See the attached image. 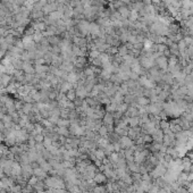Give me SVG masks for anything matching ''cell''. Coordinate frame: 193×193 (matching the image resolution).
<instances>
[{
    "label": "cell",
    "instance_id": "cell-18",
    "mask_svg": "<svg viewBox=\"0 0 193 193\" xmlns=\"http://www.w3.org/2000/svg\"><path fill=\"white\" fill-rule=\"evenodd\" d=\"M93 153H95V158L100 159V160H103V159L107 157V156H106V153H105V150H103V149H101V148H97L95 150H93Z\"/></svg>",
    "mask_w": 193,
    "mask_h": 193
},
{
    "label": "cell",
    "instance_id": "cell-20",
    "mask_svg": "<svg viewBox=\"0 0 193 193\" xmlns=\"http://www.w3.org/2000/svg\"><path fill=\"white\" fill-rule=\"evenodd\" d=\"M108 129L106 125H101V127L98 129V134L100 135V137H105V139H108Z\"/></svg>",
    "mask_w": 193,
    "mask_h": 193
},
{
    "label": "cell",
    "instance_id": "cell-28",
    "mask_svg": "<svg viewBox=\"0 0 193 193\" xmlns=\"http://www.w3.org/2000/svg\"><path fill=\"white\" fill-rule=\"evenodd\" d=\"M127 108H129V105L125 102H122L119 103L118 106H117V112H122V114H125L126 112V110H127Z\"/></svg>",
    "mask_w": 193,
    "mask_h": 193
},
{
    "label": "cell",
    "instance_id": "cell-25",
    "mask_svg": "<svg viewBox=\"0 0 193 193\" xmlns=\"http://www.w3.org/2000/svg\"><path fill=\"white\" fill-rule=\"evenodd\" d=\"M139 14H137V12H134V10H132L131 13H129V22H131V23H135V22L139 21Z\"/></svg>",
    "mask_w": 193,
    "mask_h": 193
},
{
    "label": "cell",
    "instance_id": "cell-21",
    "mask_svg": "<svg viewBox=\"0 0 193 193\" xmlns=\"http://www.w3.org/2000/svg\"><path fill=\"white\" fill-rule=\"evenodd\" d=\"M139 124H140L139 116H135V117H129V127H135V126H139Z\"/></svg>",
    "mask_w": 193,
    "mask_h": 193
},
{
    "label": "cell",
    "instance_id": "cell-11",
    "mask_svg": "<svg viewBox=\"0 0 193 193\" xmlns=\"http://www.w3.org/2000/svg\"><path fill=\"white\" fill-rule=\"evenodd\" d=\"M74 85L72 84V83H69L68 81H64L61 82L59 84V86H58V89H59V92L60 93H66V92H68L71 89H73Z\"/></svg>",
    "mask_w": 193,
    "mask_h": 193
},
{
    "label": "cell",
    "instance_id": "cell-16",
    "mask_svg": "<svg viewBox=\"0 0 193 193\" xmlns=\"http://www.w3.org/2000/svg\"><path fill=\"white\" fill-rule=\"evenodd\" d=\"M125 115L127 117H135V116H139V108L135 107V106H129L127 110L125 112Z\"/></svg>",
    "mask_w": 193,
    "mask_h": 193
},
{
    "label": "cell",
    "instance_id": "cell-1",
    "mask_svg": "<svg viewBox=\"0 0 193 193\" xmlns=\"http://www.w3.org/2000/svg\"><path fill=\"white\" fill-rule=\"evenodd\" d=\"M139 63L141 65L142 68L144 69H150L151 67H153L156 65V61L152 57H146V56H140L139 57Z\"/></svg>",
    "mask_w": 193,
    "mask_h": 193
},
{
    "label": "cell",
    "instance_id": "cell-12",
    "mask_svg": "<svg viewBox=\"0 0 193 193\" xmlns=\"http://www.w3.org/2000/svg\"><path fill=\"white\" fill-rule=\"evenodd\" d=\"M151 103L150 99L144 97V95H140V97H137L136 98V105L137 107H146V106H149Z\"/></svg>",
    "mask_w": 193,
    "mask_h": 193
},
{
    "label": "cell",
    "instance_id": "cell-6",
    "mask_svg": "<svg viewBox=\"0 0 193 193\" xmlns=\"http://www.w3.org/2000/svg\"><path fill=\"white\" fill-rule=\"evenodd\" d=\"M10 83H12V75L7 73L0 74V84L2 89H7Z\"/></svg>",
    "mask_w": 193,
    "mask_h": 193
},
{
    "label": "cell",
    "instance_id": "cell-32",
    "mask_svg": "<svg viewBox=\"0 0 193 193\" xmlns=\"http://www.w3.org/2000/svg\"><path fill=\"white\" fill-rule=\"evenodd\" d=\"M38 181H39V178H38V177H36V176L32 175V176H31V177H30V178L27 180V184L32 185V186L34 188V185L36 184V183H38Z\"/></svg>",
    "mask_w": 193,
    "mask_h": 193
},
{
    "label": "cell",
    "instance_id": "cell-31",
    "mask_svg": "<svg viewBox=\"0 0 193 193\" xmlns=\"http://www.w3.org/2000/svg\"><path fill=\"white\" fill-rule=\"evenodd\" d=\"M159 127L163 129H169V120L167 119H161L160 120V123H159Z\"/></svg>",
    "mask_w": 193,
    "mask_h": 193
},
{
    "label": "cell",
    "instance_id": "cell-22",
    "mask_svg": "<svg viewBox=\"0 0 193 193\" xmlns=\"http://www.w3.org/2000/svg\"><path fill=\"white\" fill-rule=\"evenodd\" d=\"M103 150H105V153H106V156H107V157H109V156H110L112 152H115L114 144H112V143H110V142H108L107 146L103 148Z\"/></svg>",
    "mask_w": 193,
    "mask_h": 193
},
{
    "label": "cell",
    "instance_id": "cell-10",
    "mask_svg": "<svg viewBox=\"0 0 193 193\" xmlns=\"http://www.w3.org/2000/svg\"><path fill=\"white\" fill-rule=\"evenodd\" d=\"M84 100H85V103L88 105V107H90V108H97L98 106L101 105V103L99 102L98 99H97V97H91V95H89V97H86Z\"/></svg>",
    "mask_w": 193,
    "mask_h": 193
},
{
    "label": "cell",
    "instance_id": "cell-8",
    "mask_svg": "<svg viewBox=\"0 0 193 193\" xmlns=\"http://www.w3.org/2000/svg\"><path fill=\"white\" fill-rule=\"evenodd\" d=\"M23 72H24L25 74H35L34 63L24 61V63H23Z\"/></svg>",
    "mask_w": 193,
    "mask_h": 193
},
{
    "label": "cell",
    "instance_id": "cell-19",
    "mask_svg": "<svg viewBox=\"0 0 193 193\" xmlns=\"http://www.w3.org/2000/svg\"><path fill=\"white\" fill-rule=\"evenodd\" d=\"M125 159L126 161H134V150L133 149H126L124 150Z\"/></svg>",
    "mask_w": 193,
    "mask_h": 193
},
{
    "label": "cell",
    "instance_id": "cell-33",
    "mask_svg": "<svg viewBox=\"0 0 193 193\" xmlns=\"http://www.w3.org/2000/svg\"><path fill=\"white\" fill-rule=\"evenodd\" d=\"M173 160H174V158H173L171 154H168V153L164 154V163L171 164V163H173Z\"/></svg>",
    "mask_w": 193,
    "mask_h": 193
},
{
    "label": "cell",
    "instance_id": "cell-15",
    "mask_svg": "<svg viewBox=\"0 0 193 193\" xmlns=\"http://www.w3.org/2000/svg\"><path fill=\"white\" fill-rule=\"evenodd\" d=\"M33 175L36 176L39 180H42L43 181L48 176V173H46L42 169V168L39 166V167H36V168H34V169H33Z\"/></svg>",
    "mask_w": 193,
    "mask_h": 193
},
{
    "label": "cell",
    "instance_id": "cell-26",
    "mask_svg": "<svg viewBox=\"0 0 193 193\" xmlns=\"http://www.w3.org/2000/svg\"><path fill=\"white\" fill-rule=\"evenodd\" d=\"M127 53H129V49L126 48L125 44H122V46L118 48V55H119L120 57H125Z\"/></svg>",
    "mask_w": 193,
    "mask_h": 193
},
{
    "label": "cell",
    "instance_id": "cell-30",
    "mask_svg": "<svg viewBox=\"0 0 193 193\" xmlns=\"http://www.w3.org/2000/svg\"><path fill=\"white\" fill-rule=\"evenodd\" d=\"M34 192V188L30 184H26L25 186L22 188V193H33Z\"/></svg>",
    "mask_w": 193,
    "mask_h": 193
},
{
    "label": "cell",
    "instance_id": "cell-27",
    "mask_svg": "<svg viewBox=\"0 0 193 193\" xmlns=\"http://www.w3.org/2000/svg\"><path fill=\"white\" fill-rule=\"evenodd\" d=\"M90 63L93 65V66H95V67H100V68H102V66H103L102 60L100 59V57H97L95 59L90 60Z\"/></svg>",
    "mask_w": 193,
    "mask_h": 193
},
{
    "label": "cell",
    "instance_id": "cell-34",
    "mask_svg": "<svg viewBox=\"0 0 193 193\" xmlns=\"http://www.w3.org/2000/svg\"><path fill=\"white\" fill-rule=\"evenodd\" d=\"M175 193H190L188 188H185V186H178L177 189H176Z\"/></svg>",
    "mask_w": 193,
    "mask_h": 193
},
{
    "label": "cell",
    "instance_id": "cell-38",
    "mask_svg": "<svg viewBox=\"0 0 193 193\" xmlns=\"http://www.w3.org/2000/svg\"><path fill=\"white\" fill-rule=\"evenodd\" d=\"M120 1H122V2H123V4H124V5H129V2H131L129 0H120Z\"/></svg>",
    "mask_w": 193,
    "mask_h": 193
},
{
    "label": "cell",
    "instance_id": "cell-36",
    "mask_svg": "<svg viewBox=\"0 0 193 193\" xmlns=\"http://www.w3.org/2000/svg\"><path fill=\"white\" fill-rule=\"evenodd\" d=\"M186 52H188V56H189L190 60L193 59V46H189L188 49H186Z\"/></svg>",
    "mask_w": 193,
    "mask_h": 193
},
{
    "label": "cell",
    "instance_id": "cell-29",
    "mask_svg": "<svg viewBox=\"0 0 193 193\" xmlns=\"http://www.w3.org/2000/svg\"><path fill=\"white\" fill-rule=\"evenodd\" d=\"M177 44H178V50H180V52H183L188 49V44H186V42L184 41V39L181 40V41H178Z\"/></svg>",
    "mask_w": 193,
    "mask_h": 193
},
{
    "label": "cell",
    "instance_id": "cell-2",
    "mask_svg": "<svg viewBox=\"0 0 193 193\" xmlns=\"http://www.w3.org/2000/svg\"><path fill=\"white\" fill-rule=\"evenodd\" d=\"M154 61H156V66H157L161 72H167L168 71V58H166V57H164L163 55H161V56H159L158 58H156Z\"/></svg>",
    "mask_w": 193,
    "mask_h": 193
},
{
    "label": "cell",
    "instance_id": "cell-24",
    "mask_svg": "<svg viewBox=\"0 0 193 193\" xmlns=\"http://www.w3.org/2000/svg\"><path fill=\"white\" fill-rule=\"evenodd\" d=\"M65 95H66V98L68 99V100H71V101H74L75 99H76V92H75V89H71V90L68 91V92H66L65 93Z\"/></svg>",
    "mask_w": 193,
    "mask_h": 193
},
{
    "label": "cell",
    "instance_id": "cell-35",
    "mask_svg": "<svg viewBox=\"0 0 193 193\" xmlns=\"http://www.w3.org/2000/svg\"><path fill=\"white\" fill-rule=\"evenodd\" d=\"M133 49H135L137 51H142L144 49V43H135Z\"/></svg>",
    "mask_w": 193,
    "mask_h": 193
},
{
    "label": "cell",
    "instance_id": "cell-13",
    "mask_svg": "<svg viewBox=\"0 0 193 193\" xmlns=\"http://www.w3.org/2000/svg\"><path fill=\"white\" fill-rule=\"evenodd\" d=\"M117 12L119 13V15L124 18V19H127L129 16V13H131V10H129L127 5H123V6H120L119 8L117 9Z\"/></svg>",
    "mask_w": 193,
    "mask_h": 193
},
{
    "label": "cell",
    "instance_id": "cell-4",
    "mask_svg": "<svg viewBox=\"0 0 193 193\" xmlns=\"http://www.w3.org/2000/svg\"><path fill=\"white\" fill-rule=\"evenodd\" d=\"M142 133V127L141 126H135V127H129V132H127V136L133 140L134 142L136 141L137 137H140Z\"/></svg>",
    "mask_w": 193,
    "mask_h": 193
},
{
    "label": "cell",
    "instance_id": "cell-14",
    "mask_svg": "<svg viewBox=\"0 0 193 193\" xmlns=\"http://www.w3.org/2000/svg\"><path fill=\"white\" fill-rule=\"evenodd\" d=\"M151 136H152V140L156 142H163V139H164V131L161 129H154V132L151 134Z\"/></svg>",
    "mask_w": 193,
    "mask_h": 193
},
{
    "label": "cell",
    "instance_id": "cell-3",
    "mask_svg": "<svg viewBox=\"0 0 193 193\" xmlns=\"http://www.w3.org/2000/svg\"><path fill=\"white\" fill-rule=\"evenodd\" d=\"M118 142H119V144H120V146H122V149H123V150L131 149V148L135 144V142H134L133 140H131L127 135H125V136H120L119 141Z\"/></svg>",
    "mask_w": 193,
    "mask_h": 193
},
{
    "label": "cell",
    "instance_id": "cell-9",
    "mask_svg": "<svg viewBox=\"0 0 193 193\" xmlns=\"http://www.w3.org/2000/svg\"><path fill=\"white\" fill-rule=\"evenodd\" d=\"M102 124L106 126H110V125H115V118L112 112H106L105 116L102 117Z\"/></svg>",
    "mask_w": 193,
    "mask_h": 193
},
{
    "label": "cell",
    "instance_id": "cell-37",
    "mask_svg": "<svg viewBox=\"0 0 193 193\" xmlns=\"http://www.w3.org/2000/svg\"><path fill=\"white\" fill-rule=\"evenodd\" d=\"M114 144V149H115V152H119L122 150V146H120L119 142H115V143H112Z\"/></svg>",
    "mask_w": 193,
    "mask_h": 193
},
{
    "label": "cell",
    "instance_id": "cell-7",
    "mask_svg": "<svg viewBox=\"0 0 193 193\" xmlns=\"http://www.w3.org/2000/svg\"><path fill=\"white\" fill-rule=\"evenodd\" d=\"M25 180H29L31 176L33 175V168L31 166V164L29 165H24L22 166V174H21Z\"/></svg>",
    "mask_w": 193,
    "mask_h": 193
},
{
    "label": "cell",
    "instance_id": "cell-23",
    "mask_svg": "<svg viewBox=\"0 0 193 193\" xmlns=\"http://www.w3.org/2000/svg\"><path fill=\"white\" fill-rule=\"evenodd\" d=\"M58 127H69L71 126V122L69 119H64V118H59L58 122L56 123Z\"/></svg>",
    "mask_w": 193,
    "mask_h": 193
},
{
    "label": "cell",
    "instance_id": "cell-17",
    "mask_svg": "<svg viewBox=\"0 0 193 193\" xmlns=\"http://www.w3.org/2000/svg\"><path fill=\"white\" fill-rule=\"evenodd\" d=\"M56 132L59 134V135H61V136H65V137L71 136V132H69L68 127H58V126H57Z\"/></svg>",
    "mask_w": 193,
    "mask_h": 193
},
{
    "label": "cell",
    "instance_id": "cell-5",
    "mask_svg": "<svg viewBox=\"0 0 193 193\" xmlns=\"http://www.w3.org/2000/svg\"><path fill=\"white\" fill-rule=\"evenodd\" d=\"M93 182L97 185H106L108 183V178L106 177V175L102 172H97L95 173V177H93Z\"/></svg>",
    "mask_w": 193,
    "mask_h": 193
},
{
    "label": "cell",
    "instance_id": "cell-40",
    "mask_svg": "<svg viewBox=\"0 0 193 193\" xmlns=\"http://www.w3.org/2000/svg\"><path fill=\"white\" fill-rule=\"evenodd\" d=\"M0 89H2V88H1V84H0Z\"/></svg>",
    "mask_w": 193,
    "mask_h": 193
},
{
    "label": "cell",
    "instance_id": "cell-39",
    "mask_svg": "<svg viewBox=\"0 0 193 193\" xmlns=\"http://www.w3.org/2000/svg\"><path fill=\"white\" fill-rule=\"evenodd\" d=\"M190 63H191V64L193 65V59H191V60H190Z\"/></svg>",
    "mask_w": 193,
    "mask_h": 193
}]
</instances>
